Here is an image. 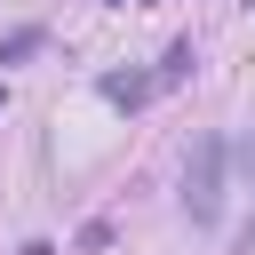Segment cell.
I'll return each instance as SVG.
<instances>
[{"mask_svg": "<svg viewBox=\"0 0 255 255\" xmlns=\"http://www.w3.org/2000/svg\"><path fill=\"white\" fill-rule=\"evenodd\" d=\"M112 8H128V0H112Z\"/></svg>", "mask_w": 255, "mask_h": 255, "instance_id": "ba28073f", "label": "cell"}, {"mask_svg": "<svg viewBox=\"0 0 255 255\" xmlns=\"http://www.w3.org/2000/svg\"><path fill=\"white\" fill-rule=\"evenodd\" d=\"M231 159H239V175H247V183H255V128H247V135H239V143H231Z\"/></svg>", "mask_w": 255, "mask_h": 255, "instance_id": "5b68a950", "label": "cell"}, {"mask_svg": "<svg viewBox=\"0 0 255 255\" xmlns=\"http://www.w3.org/2000/svg\"><path fill=\"white\" fill-rule=\"evenodd\" d=\"M40 48H48V32H40V24H16V32L0 40V72H8V64H24V56H40Z\"/></svg>", "mask_w": 255, "mask_h": 255, "instance_id": "3957f363", "label": "cell"}, {"mask_svg": "<svg viewBox=\"0 0 255 255\" xmlns=\"http://www.w3.org/2000/svg\"><path fill=\"white\" fill-rule=\"evenodd\" d=\"M16 255H56V239H24V247H16Z\"/></svg>", "mask_w": 255, "mask_h": 255, "instance_id": "8992f818", "label": "cell"}, {"mask_svg": "<svg viewBox=\"0 0 255 255\" xmlns=\"http://www.w3.org/2000/svg\"><path fill=\"white\" fill-rule=\"evenodd\" d=\"M239 255H255V223H247V231H239Z\"/></svg>", "mask_w": 255, "mask_h": 255, "instance_id": "52a82bcc", "label": "cell"}, {"mask_svg": "<svg viewBox=\"0 0 255 255\" xmlns=\"http://www.w3.org/2000/svg\"><path fill=\"white\" fill-rule=\"evenodd\" d=\"M223 159H231L223 135H199L191 143V159H183V215L191 223H215L223 215Z\"/></svg>", "mask_w": 255, "mask_h": 255, "instance_id": "6da1fadb", "label": "cell"}, {"mask_svg": "<svg viewBox=\"0 0 255 255\" xmlns=\"http://www.w3.org/2000/svg\"><path fill=\"white\" fill-rule=\"evenodd\" d=\"M104 96H112L120 112H135V104H151V96H159V80H143V72H112V80H104Z\"/></svg>", "mask_w": 255, "mask_h": 255, "instance_id": "7a4b0ae2", "label": "cell"}, {"mask_svg": "<svg viewBox=\"0 0 255 255\" xmlns=\"http://www.w3.org/2000/svg\"><path fill=\"white\" fill-rule=\"evenodd\" d=\"M191 64H199V56H191V40H175V48L159 56V72H151V80H159V88H175V80H183Z\"/></svg>", "mask_w": 255, "mask_h": 255, "instance_id": "277c9868", "label": "cell"}]
</instances>
